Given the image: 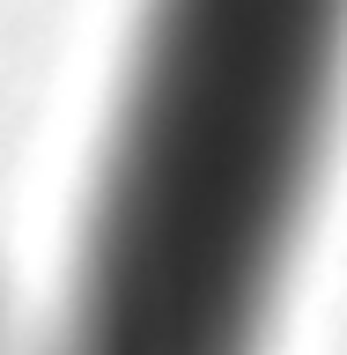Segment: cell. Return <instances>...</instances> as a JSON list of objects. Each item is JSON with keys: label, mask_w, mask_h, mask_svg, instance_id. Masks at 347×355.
Instances as JSON below:
<instances>
[{"label": "cell", "mask_w": 347, "mask_h": 355, "mask_svg": "<svg viewBox=\"0 0 347 355\" xmlns=\"http://www.w3.org/2000/svg\"><path fill=\"white\" fill-rule=\"evenodd\" d=\"M347 0H163L155 15V60L133 96V148L148 155H199L215 141L229 82L244 60V22H259L266 82L296 126H318V96L332 74V30Z\"/></svg>", "instance_id": "obj_1"}]
</instances>
